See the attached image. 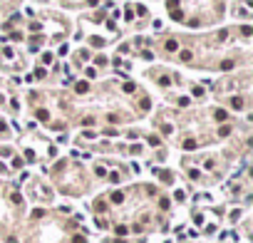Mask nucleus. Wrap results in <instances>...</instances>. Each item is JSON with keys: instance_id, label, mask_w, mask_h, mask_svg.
Returning <instances> with one entry per match:
<instances>
[{"instance_id": "nucleus-13", "label": "nucleus", "mask_w": 253, "mask_h": 243, "mask_svg": "<svg viewBox=\"0 0 253 243\" xmlns=\"http://www.w3.org/2000/svg\"><path fill=\"white\" fill-rule=\"evenodd\" d=\"M72 243H87V241H84V236H75V238H72Z\"/></svg>"}, {"instance_id": "nucleus-16", "label": "nucleus", "mask_w": 253, "mask_h": 243, "mask_svg": "<svg viewBox=\"0 0 253 243\" xmlns=\"http://www.w3.org/2000/svg\"><path fill=\"white\" fill-rule=\"evenodd\" d=\"M114 243H124V241H122V238H119V241H114Z\"/></svg>"}, {"instance_id": "nucleus-7", "label": "nucleus", "mask_w": 253, "mask_h": 243, "mask_svg": "<svg viewBox=\"0 0 253 243\" xmlns=\"http://www.w3.org/2000/svg\"><path fill=\"white\" fill-rule=\"evenodd\" d=\"M114 233H117V236H127V226H117Z\"/></svg>"}, {"instance_id": "nucleus-9", "label": "nucleus", "mask_w": 253, "mask_h": 243, "mask_svg": "<svg viewBox=\"0 0 253 243\" xmlns=\"http://www.w3.org/2000/svg\"><path fill=\"white\" fill-rule=\"evenodd\" d=\"M181 60H184V62H189V60H191V52H189V50H184V52H181Z\"/></svg>"}, {"instance_id": "nucleus-4", "label": "nucleus", "mask_w": 253, "mask_h": 243, "mask_svg": "<svg viewBox=\"0 0 253 243\" xmlns=\"http://www.w3.org/2000/svg\"><path fill=\"white\" fill-rule=\"evenodd\" d=\"M243 107V99L241 97H233V109H241Z\"/></svg>"}, {"instance_id": "nucleus-14", "label": "nucleus", "mask_w": 253, "mask_h": 243, "mask_svg": "<svg viewBox=\"0 0 253 243\" xmlns=\"http://www.w3.org/2000/svg\"><path fill=\"white\" fill-rule=\"evenodd\" d=\"M149 144L151 146H159V137H149Z\"/></svg>"}, {"instance_id": "nucleus-8", "label": "nucleus", "mask_w": 253, "mask_h": 243, "mask_svg": "<svg viewBox=\"0 0 253 243\" xmlns=\"http://www.w3.org/2000/svg\"><path fill=\"white\" fill-rule=\"evenodd\" d=\"M219 134H221V137H228V134H231V127H221Z\"/></svg>"}, {"instance_id": "nucleus-10", "label": "nucleus", "mask_w": 253, "mask_h": 243, "mask_svg": "<svg viewBox=\"0 0 253 243\" xmlns=\"http://www.w3.org/2000/svg\"><path fill=\"white\" fill-rule=\"evenodd\" d=\"M194 146H196V141H191V139H186V141H184V149H194Z\"/></svg>"}, {"instance_id": "nucleus-3", "label": "nucleus", "mask_w": 253, "mask_h": 243, "mask_svg": "<svg viewBox=\"0 0 253 243\" xmlns=\"http://www.w3.org/2000/svg\"><path fill=\"white\" fill-rule=\"evenodd\" d=\"M112 201H114V203H122V201H124V194H122V191L112 194Z\"/></svg>"}, {"instance_id": "nucleus-2", "label": "nucleus", "mask_w": 253, "mask_h": 243, "mask_svg": "<svg viewBox=\"0 0 253 243\" xmlns=\"http://www.w3.org/2000/svg\"><path fill=\"white\" fill-rule=\"evenodd\" d=\"M166 50H169V52L179 50V42H176V40H169V42H166Z\"/></svg>"}, {"instance_id": "nucleus-12", "label": "nucleus", "mask_w": 253, "mask_h": 243, "mask_svg": "<svg viewBox=\"0 0 253 243\" xmlns=\"http://www.w3.org/2000/svg\"><path fill=\"white\" fill-rule=\"evenodd\" d=\"M42 213H45L42 209H37V211H32V218H42Z\"/></svg>"}, {"instance_id": "nucleus-11", "label": "nucleus", "mask_w": 253, "mask_h": 243, "mask_svg": "<svg viewBox=\"0 0 253 243\" xmlns=\"http://www.w3.org/2000/svg\"><path fill=\"white\" fill-rule=\"evenodd\" d=\"M12 166H15V169H20V166H23V159H17V156H15V159H12Z\"/></svg>"}, {"instance_id": "nucleus-15", "label": "nucleus", "mask_w": 253, "mask_h": 243, "mask_svg": "<svg viewBox=\"0 0 253 243\" xmlns=\"http://www.w3.org/2000/svg\"><path fill=\"white\" fill-rule=\"evenodd\" d=\"M8 243H17V238H10V241H8Z\"/></svg>"}, {"instance_id": "nucleus-1", "label": "nucleus", "mask_w": 253, "mask_h": 243, "mask_svg": "<svg viewBox=\"0 0 253 243\" xmlns=\"http://www.w3.org/2000/svg\"><path fill=\"white\" fill-rule=\"evenodd\" d=\"M75 89H77V92H80V95H84V92H87V89H89V84H87V82H80V84H77V87H75Z\"/></svg>"}, {"instance_id": "nucleus-5", "label": "nucleus", "mask_w": 253, "mask_h": 243, "mask_svg": "<svg viewBox=\"0 0 253 243\" xmlns=\"http://www.w3.org/2000/svg\"><path fill=\"white\" fill-rule=\"evenodd\" d=\"M47 117H50V114H47V109H37V119H42V122H45Z\"/></svg>"}, {"instance_id": "nucleus-6", "label": "nucleus", "mask_w": 253, "mask_h": 243, "mask_svg": "<svg viewBox=\"0 0 253 243\" xmlns=\"http://www.w3.org/2000/svg\"><path fill=\"white\" fill-rule=\"evenodd\" d=\"M216 119L223 122V119H226V112H223V109H216Z\"/></svg>"}]
</instances>
